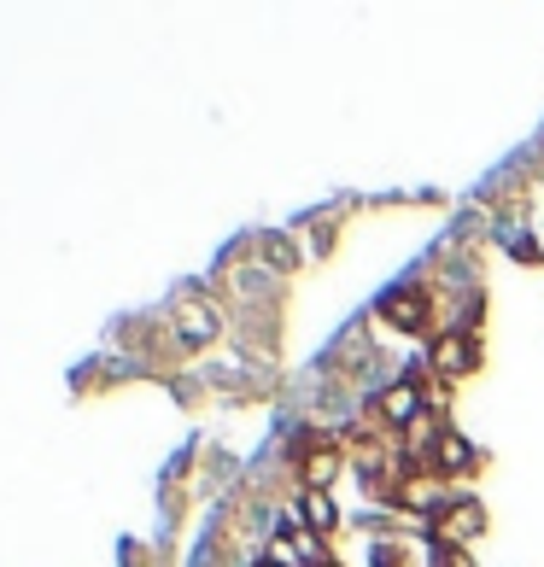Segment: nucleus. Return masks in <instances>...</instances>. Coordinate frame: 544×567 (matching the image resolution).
<instances>
[{"mask_svg":"<svg viewBox=\"0 0 544 567\" xmlns=\"http://www.w3.org/2000/svg\"><path fill=\"white\" fill-rule=\"evenodd\" d=\"M480 527H486V503L469 497V492H456V497L439 503V515H433V544H463Z\"/></svg>","mask_w":544,"mask_h":567,"instance_id":"nucleus-1","label":"nucleus"},{"mask_svg":"<svg viewBox=\"0 0 544 567\" xmlns=\"http://www.w3.org/2000/svg\"><path fill=\"white\" fill-rule=\"evenodd\" d=\"M340 468H346V451L333 445V439H305V451H299L305 492H328L333 480H340Z\"/></svg>","mask_w":544,"mask_h":567,"instance_id":"nucleus-2","label":"nucleus"},{"mask_svg":"<svg viewBox=\"0 0 544 567\" xmlns=\"http://www.w3.org/2000/svg\"><path fill=\"white\" fill-rule=\"evenodd\" d=\"M374 415H381L387 427H415L428 415V392L415 381H392L381 398H374Z\"/></svg>","mask_w":544,"mask_h":567,"instance_id":"nucleus-3","label":"nucleus"},{"mask_svg":"<svg viewBox=\"0 0 544 567\" xmlns=\"http://www.w3.org/2000/svg\"><path fill=\"white\" fill-rule=\"evenodd\" d=\"M428 363H433L439 374H445V381H469L474 363H480V357H474V333H463V328L439 333L433 351H428Z\"/></svg>","mask_w":544,"mask_h":567,"instance_id":"nucleus-4","label":"nucleus"},{"mask_svg":"<svg viewBox=\"0 0 544 567\" xmlns=\"http://www.w3.org/2000/svg\"><path fill=\"white\" fill-rule=\"evenodd\" d=\"M428 310H433V299H428L422 287H399V292H387V299H381V322L392 333H422L428 328Z\"/></svg>","mask_w":544,"mask_h":567,"instance_id":"nucleus-5","label":"nucleus"},{"mask_svg":"<svg viewBox=\"0 0 544 567\" xmlns=\"http://www.w3.org/2000/svg\"><path fill=\"white\" fill-rule=\"evenodd\" d=\"M474 462H480V456H474V445H469L463 433L439 427V439H433V451H428V474H439V480H445V474H469Z\"/></svg>","mask_w":544,"mask_h":567,"instance_id":"nucleus-6","label":"nucleus"},{"mask_svg":"<svg viewBox=\"0 0 544 567\" xmlns=\"http://www.w3.org/2000/svg\"><path fill=\"white\" fill-rule=\"evenodd\" d=\"M392 497H399L404 509H428V515H439V503H445L439 497V474H428V468H410L399 486H392Z\"/></svg>","mask_w":544,"mask_h":567,"instance_id":"nucleus-7","label":"nucleus"},{"mask_svg":"<svg viewBox=\"0 0 544 567\" xmlns=\"http://www.w3.org/2000/svg\"><path fill=\"white\" fill-rule=\"evenodd\" d=\"M217 310L212 305H199V299H187L176 310V333H182V346H205V340H217Z\"/></svg>","mask_w":544,"mask_h":567,"instance_id":"nucleus-8","label":"nucleus"},{"mask_svg":"<svg viewBox=\"0 0 544 567\" xmlns=\"http://www.w3.org/2000/svg\"><path fill=\"white\" fill-rule=\"evenodd\" d=\"M299 515H305L310 538H328L333 527H340V509H333L328 492H305V497H299Z\"/></svg>","mask_w":544,"mask_h":567,"instance_id":"nucleus-9","label":"nucleus"},{"mask_svg":"<svg viewBox=\"0 0 544 567\" xmlns=\"http://www.w3.org/2000/svg\"><path fill=\"white\" fill-rule=\"evenodd\" d=\"M264 258L276 264V269H299V251H292L287 235H264Z\"/></svg>","mask_w":544,"mask_h":567,"instance_id":"nucleus-10","label":"nucleus"},{"mask_svg":"<svg viewBox=\"0 0 544 567\" xmlns=\"http://www.w3.org/2000/svg\"><path fill=\"white\" fill-rule=\"evenodd\" d=\"M374 567H404V550L399 544H374Z\"/></svg>","mask_w":544,"mask_h":567,"instance_id":"nucleus-11","label":"nucleus"},{"mask_svg":"<svg viewBox=\"0 0 544 567\" xmlns=\"http://www.w3.org/2000/svg\"><path fill=\"white\" fill-rule=\"evenodd\" d=\"M258 567H276V561H258Z\"/></svg>","mask_w":544,"mask_h":567,"instance_id":"nucleus-12","label":"nucleus"},{"mask_svg":"<svg viewBox=\"0 0 544 567\" xmlns=\"http://www.w3.org/2000/svg\"><path fill=\"white\" fill-rule=\"evenodd\" d=\"M328 567H333V561H328Z\"/></svg>","mask_w":544,"mask_h":567,"instance_id":"nucleus-13","label":"nucleus"}]
</instances>
